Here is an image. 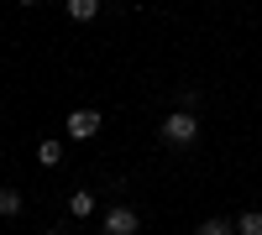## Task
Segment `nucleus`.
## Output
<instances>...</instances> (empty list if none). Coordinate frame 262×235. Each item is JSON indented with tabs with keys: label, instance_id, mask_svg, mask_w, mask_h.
<instances>
[{
	"label": "nucleus",
	"instance_id": "nucleus-1",
	"mask_svg": "<svg viewBox=\"0 0 262 235\" xmlns=\"http://www.w3.org/2000/svg\"><path fill=\"white\" fill-rule=\"evenodd\" d=\"M194 136H200V120H194V110H173L163 120V141L168 146H189Z\"/></svg>",
	"mask_w": 262,
	"mask_h": 235
},
{
	"label": "nucleus",
	"instance_id": "nucleus-2",
	"mask_svg": "<svg viewBox=\"0 0 262 235\" xmlns=\"http://www.w3.org/2000/svg\"><path fill=\"white\" fill-rule=\"evenodd\" d=\"M142 230V215L131 204H111L105 209V235H137Z\"/></svg>",
	"mask_w": 262,
	"mask_h": 235
},
{
	"label": "nucleus",
	"instance_id": "nucleus-3",
	"mask_svg": "<svg viewBox=\"0 0 262 235\" xmlns=\"http://www.w3.org/2000/svg\"><path fill=\"white\" fill-rule=\"evenodd\" d=\"M100 125H105V115H100V110H74L63 131H69L74 141H90V136H100Z\"/></svg>",
	"mask_w": 262,
	"mask_h": 235
},
{
	"label": "nucleus",
	"instance_id": "nucleus-4",
	"mask_svg": "<svg viewBox=\"0 0 262 235\" xmlns=\"http://www.w3.org/2000/svg\"><path fill=\"white\" fill-rule=\"evenodd\" d=\"M95 209H100V199L90 194V188H79V194H69V215H74V220H90Z\"/></svg>",
	"mask_w": 262,
	"mask_h": 235
},
{
	"label": "nucleus",
	"instance_id": "nucleus-5",
	"mask_svg": "<svg viewBox=\"0 0 262 235\" xmlns=\"http://www.w3.org/2000/svg\"><path fill=\"white\" fill-rule=\"evenodd\" d=\"M21 215V194L16 188H0V220H16Z\"/></svg>",
	"mask_w": 262,
	"mask_h": 235
},
{
	"label": "nucleus",
	"instance_id": "nucleus-6",
	"mask_svg": "<svg viewBox=\"0 0 262 235\" xmlns=\"http://www.w3.org/2000/svg\"><path fill=\"white\" fill-rule=\"evenodd\" d=\"M37 162H42V167H58V162H63V141H42V146H37Z\"/></svg>",
	"mask_w": 262,
	"mask_h": 235
},
{
	"label": "nucleus",
	"instance_id": "nucleus-7",
	"mask_svg": "<svg viewBox=\"0 0 262 235\" xmlns=\"http://www.w3.org/2000/svg\"><path fill=\"white\" fill-rule=\"evenodd\" d=\"M69 16L74 21H95L100 16V0H69Z\"/></svg>",
	"mask_w": 262,
	"mask_h": 235
},
{
	"label": "nucleus",
	"instance_id": "nucleus-8",
	"mask_svg": "<svg viewBox=\"0 0 262 235\" xmlns=\"http://www.w3.org/2000/svg\"><path fill=\"white\" fill-rule=\"evenodd\" d=\"M236 235H262V209H247V215L236 220Z\"/></svg>",
	"mask_w": 262,
	"mask_h": 235
},
{
	"label": "nucleus",
	"instance_id": "nucleus-9",
	"mask_svg": "<svg viewBox=\"0 0 262 235\" xmlns=\"http://www.w3.org/2000/svg\"><path fill=\"white\" fill-rule=\"evenodd\" d=\"M194 235H236V225H231V220H221V215H215V220H205V225L194 230Z\"/></svg>",
	"mask_w": 262,
	"mask_h": 235
},
{
	"label": "nucleus",
	"instance_id": "nucleus-10",
	"mask_svg": "<svg viewBox=\"0 0 262 235\" xmlns=\"http://www.w3.org/2000/svg\"><path fill=\"white\" fill-rule=\"evenodd\" d=\"M21 6H37V0H21Z\"/></svg>",
	"mask_w": 262,
	"mask_h": 235
}]
</instances>
